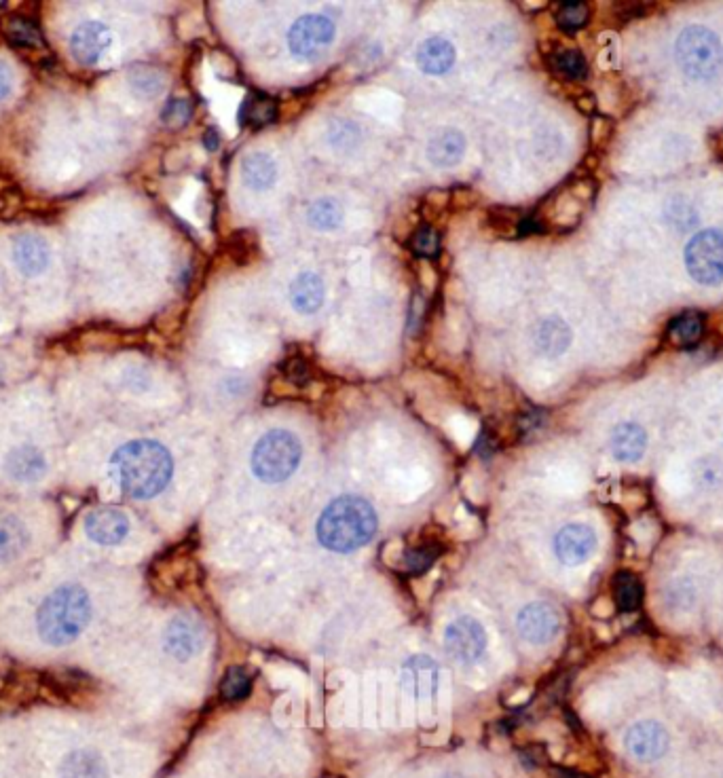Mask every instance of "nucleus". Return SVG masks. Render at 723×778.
<instances>
[{
    "mask_svg": "<svg viewBox=\"0 0 723 778\" xmlns=\"http://www.w3.org/2000/svg\"><path fill=\"white\" fill-rule=\"evenodd\" d=\"M110 470L119 487L136 499L159 495L172 480L174 461L170 451L155 440L127 442L110 459Z\"/></svg>",
    "mask_w": 723,
    "mask_h": 778,
    "instance_id": "nucleus-1",
    "label": "nucleus"
},
{
    "mask_svg": "<svg viewBox=\"0 0 723 778\" xmlns=\"http://www.w3.org/2000/svg\"><path fill=\"white\" fill-rule=\"evenodd\" d=\"M318 540L332 552H354L366 546L377 531V512L358 495L337 497L318 521Z\"/></svg>",
    "mask_w": 723,
    "mask_h": 778,
    "instance_id": "nucleus-2",
    "label": "nucleus"
},
{
    "mask_svg": "<svg viewBox=\"0 0 723 778\" xmlns=\"http://www.w3.org/2000/svg\"><path fill=\"white\" fill-rule=\"evenodd\" d=\"M91 620V599L79 584L53 590L36 614V628L45 643L62 647L77 641Z\"/></svg>",
    "mask_w": 723,
    "mask_h": 778,
    "instance_id": "nucleus-3",
    "label": "nucleus"
},
{
    "mask_svg": "<svg viewBox=\"0 0 723 778\" xmlns=\"http://www.w3.org/2000/svg\"><path fill=\"white\" fill-rule=\"evenodd\" d=\"M301 457L303 447L299 438L288 430H271L254 444L250 466L258 480L267 485H277L296 472Z\"/></svg>",
    "mask_w": 723,
    "mask_h": 778,
    "instance_id": "nucleus-4",
    "label": "nucleus"
},
{
    "mask_svg": "<svg viewBox=\"0 0 723 778\" xmlns=\"http://www.w3.org/2000/svg\"><path fill=\"white\" fill-rule=\"evenodd\" d=\"M677 62L683 74L692 81H711L723 68V47L719 36L704 28H685L677 39Z\"/></svg>",
    "mask_w": 723,
    "mask_h": 778,
    "instance_id": "nucleus-5",
    "label": "nucleus"
},
{
    "mask_svg": "<svg viewBox=\"0 0 723 778\" xmlns=\"http://www.w3.org/2000/svg\"><path fill=\"white\" fill-rule=\"evenodd\" d=\"M685 267L702 286L723 282V233L707 229L696 233L685 246Z\"/></svg>",
    "mask_w": 723,
    "mask_h": 778,
    "instance_id": "nucleus-6",
    "label": "nucleus"
},
{
    "mask_svg": "<svg viewBox=\"0 0 723 778\" xmlns=\"http://www.w3.org/2000/svg\"><path fill=\"white\" fill-rule=\"evenodd\" d=\"M337 26L328 15L309 13L296 20L288 30V47L294 58L311 62L335 43Z\"/></svg>",
    "mask_w": 723,
    "mask_h": 778,
    "instance_id": "nucleus-7",
    "label": "nucleus"
},
{
    "mask_svg": "<svg viewBox=\"0 0 723 778\" xmlns=\"http://www.w3.org/2000/svg\"><path fill=\"white\" fill-rule=\"evenodd\" d=\"M444 647L459 662L478 660L487 647L485 626L472 616H459L444 631Z\"/></svg>",
    "mask_w": 723,
    "mask_h": 778,
    "instance_id": "nucleus-8",
    "label": "nucleus"
},
{
    "mask_svg": "<svg viewBox=\"0 0 723 778\" xmlns=\"http://www.w3.org/2000/svg\"><path fill=\"white\" fill-rule=\"evenodd\" d=\"M516 628L518 635H521L525 641L535 643V645H544L550 643L561 631V616L552 605L548 603H529L521 611H518L516 618Z\"/></svg>",
    "mask_w": 723,
    "mask_h": 778,
    "instance_id": "nucleus-9",
    "label": "nucleus"
},
{
    "mask_svg": "<svg viewBox=\"0 0 723 778\" xmlns=\"http://www.w3.org/2000/svg\"><path fill=\"white\" fill-rule=\"evenodd\" d=\"M624 745H626V751L633 755L637 762L650 764V762H656V759H660L666 751H669L671 738L662 724L647 719V721H639V724H635V726H630V730L626 732V738H624Z\"/></svg>",
    "mask_w": 723,
    "mask_h": 778,
    "instance_id": "nucleus-10",
    "label": "nucleus"
},
{
    "mask_svg": "<svg viewBox=\"0 0 723 778\" xmlns=\"http://www.w3.org/2000/svg\"><path fill=\"white\" fill-rule=\"evenodd\" d=\"M597 550V533L582 523L565 525L554 537L556 559L563 565L576 567L586 563Z\"/></svg>",
    "mask_w": 723,
    "mask_h": 778,
    "instance_id": "nucleus-11",
    "label": "nucleus"
},
{
    "mask_svg": "<svg viewBox=\"0 0 723 778\" xmlns=\"http://www.w3.org/2000/svg\"><path fill=\"white\" fill-rule=\"evenodd\" d=\"M165 652L184 662L191 660L203 645V626L197 618L176 616L165 631Z\"/></svg>",
    "mask_w": 723,
    "mask_h": 778,
    "instance_id": "nucleus-12",
    "label": "nucleus"
},
{
    "mask_svg": "<svg viewBox=\"0 0 723 778\" xmlns=\"http://www.w3.org/2000/svg\"><path fill=\"white\" fill-rule=\"evenodd\" d=\"M110 43H113V34H110L108 26L100 22H85L74 30L70 39V49L79 64L94 66L100 62Z\"/></svg>",
    "mask_w": 723,
    "mask_h": 778,
    "instance_id": "nucleus-13",
    "label": "nucleus"
},
{
    "mask_svg": "<svg viewBox=\"0 0 723 778\" xmlns=\"http://www.w3.org/2000/svg\"><path fill=\"white\" fill-rule=\"evenodd\" d=\"M85 531L96 544L115 546L123 542L125 535L129 533V521L121 510L104 508L91 512L85 518Z\"/></svg>",
    "mask_w": 723,
    "mask_h": 778,
    "instance_id": "nucleus-14",
    "label": "nucleus"
},
{
    "mask_svg": "<svg viewBox=\"0 0 723 778\" xmlns=\"http://www.w3.org/2000/svg\"><path fill=\"white\" fill-rule=\"evenodd\" d=\"M290 303L292 307L303 313V316H311L318 313L324 305V282L318 273L303 271L294 277L290 284Z\"/></svg>",
    "mask_w": 723,
    "mask_h": 778,
    "instance_id": "nucleus-15",
    "label": "nucleus"
},
{
    "mask_svg": "<svg viewBox=\"0 0 723 778\" xmlns=\"http://www.w3.org/2000/svg\"><path fill=\"white\" fill-rule=\"evenodd\" d=\"M13 261L26 277L39 275L49 265V246L41 237L22 235L20 239H15Z\"/></svg>",
    "mask_w": 723,
    "mask_h": 778,
    "instance_id": "nucleus-16",
    "label": "nucleus"
},
{
    "mask_svg": "<svg viewBox=\"0 0 723 778\" xmlns=\"http://www.w3.org/2000/svg\"><path fill=\"white\" fill-rule=\"evenodd\" d=\"M457 60V51L449 39L442 36H432V39L423 41L417 49V64L425 74H444L453 68Z\"/></svg>",
    "mask_w": 723,
    "mask_h": 778,
    "instance_id": "nucleus-17",
    "label": "nucleus"
},
{
    "mask_svg": "<svg viewBox=\"0 0 723 778\" xmlns=\"http://www.w3.org/2000/svg\"><path fill=\"white\" fill-rule=\"evenodd\" d=\"M611 453L618 461L635 463L645 455L647 449V434L637 423H620L618 428L611 432Z\"/></svg>",
    "mask_w": 723,
    "mask_h": 778,
    "instance_id": "nucleus-18",
    "label": "nucleus"
},
{
    "mask_svg": "<svg viewBox=\"0 0 723 778\" xmlns=\"http://www.w3.org/2000/svg\"><path fill=\"white\" fill-rule=\"evenodd\" d=\"M571 345V328L561 318H548L535 328V347L548 358H559Z\"/></svg>",
    "mask_w": 723,
    "mask_h": 778,
    "instance_id": "nucleus-19",
    "label": "nucleus"
},
{
    "mask_svg": "<svg viewBox=\"0 0 723 778\" xmlns=\"http://www.w3.org/2000/svg\"><path fill=\"white\" fill-rule=\"evenodd\" d=\"M466 153V138L457 129H440L430 138L428 159L438 168H451L463 159Z\"/></svg>",
    "mask_w": 723,
    "mask_h": 778,
    "instance_id": "nucleus-20",
    "label": "nucleus"
},
{
    "mask_svg": "<svg viewBox=\"0 0 723 778\" xmlns=\"http://www.w3.org/2000/svg\"><path fill=\"white\" fill-rule=\"evenodd\" d=\"M47 470V461L39 449L24 444L17 447L7 457V472L11 478L20 480V483H34V480L43 478Z\"/></svg>",
    "mask_w": 723,
    "mask_h": 778,
    "instance_id": "nucleus-21",
    "label": "nucleus"
},
{
    "mask_svg": "<svg viewBox=\"0 0 723 778\" xmlns=\"http://www.w3.org/2000/svg\"><path fill=\"white\" fill-rule=\"evenodd\" d=\"M30 533L22 518L0 514V563H11L28 548Z\"/></svg>",
    "mask_w": 723,
    "mask_h": 778,
    "instance_id": "nucleus-22",
    "label": "nucleus"
},
{
    "mask_svg": "<svg viewBox=\"0 0 723 778\" xmlns=\"http://www.w3.org/2000/svg\"><path fill=\"white\" fill-rule=\"evenodd\" d=\"M241 178L252 191H267L277 180V165L267 153H250L241 161Z\"/></svg>",
    "mask_w": 723,
    "mask_h": 778,
    "instance_id": "nucleus-23",
    "label": "nucleus"
},
{
    "mask_svg": "<svg viewBox=\"0 0 723 778\" xmlns=\"http://www.w3.org/2000/svg\"><path fill=\"white\" fill-rule=\"evenodd\" d=\"M60 778H106V764L102 755L91 749L72 751L60 766Z\"/></svg>",
    "mask_w": 723,
    "mask_h": 778,
    "instance_id": "nucleus-24",
    "label": "nucleus"
},
{
    "mask_svg": "<svg viewBox=\"0 0 723 778\" xmlns=\"http://www.w3.org/2000/svg\"><path fill=\"white\" fill-rule=\"evenodd\" d=\"M5 36L13 47L30 49V51L45 49V39H43V32L39 30V26L22 15H15V17H11V20H7Z\"/></svg>",
    "mask_w": 723,
    "mask_h": 778,
    "instance_id": "nucleus-25",
    "label": "nucleus"
},
{
    "mask_svg": "<svg viewBox=\"0 0 723 778\" xmlns=\"http://www.w3.org/2000/svg\"><path fill=\"white\" fill-rule=\"evenodd\" d=\"M277 119V102L265 94H250L241 106V123L265 127Z\"/></svg>",
    "mask_w": 723,
    "mask_h": 778,
    "instance_id": "nucleus-26",
    "label": "nucleus"
},
{
    "mask_svg": "<svg viewBox=\"0 0 723 778\" xmlns=\"http://www.w3.org/2000/svg\"><path fill=\"white\" fill-rule=\"evenodd\" d=\"M307 218H309V225L313 229H318L322 233H330V231H337L341 227L343 210L335 199L324 197V199H318L313 203L307 212Z\"/></svg>",
    "mask_w": 723,
    "mask_h": 778,
    "instance_id": "nucleus-27",
    "label": "nucleus"
},
{
    "mask_svg": "<svg viewBox=\"0 0 723 778\" xmlns=\"http://www.w3.org/2000/svg\"><path fill=\"white\" fill-rule=\"evenodd\" d=\"M614 599L620 611H635L643 599V584L633 573H618L614 578Z\"/></svg>",
    "mask_w": 723,
    "mask_h": 778,
    "instance_id": "nucleus-28",
    "label": "nucleus"
},
{
    "mask_svg": "<svg viewBox=\"0 0 723 778\" xmlns=\"http://www.w3.org/2000/svg\"><path fill=\"white\" fill-rule=\"evenodd\" d=\"M552 68L565 79L580 81L588 74L586 58L578 49H561L552 55Z\"/></svg>",
    "mask_w": 723,
    "mask_h": 778,
    "instance_id": "nucleus-29",
    "label": "nucleus"
},
{
    "mask_svg": "<svg viewBox=\"0 0 723 778\" xmlns=\"http://www.w3.org/2000/svg\"><path fill=\"white\" fill-rule=\"evenodd\" d=\"M669 337L679 347H690V345L698 343V339L702 337V318L694 311L692 313H683V316H679L671 324Z\"/></svg>",
    "mask_w": 723,
    "mask_h": 778,
    "instance_id": "nucleus-30",
    "label": "nucleus"
},
{
    "mask_svg": "<svg viewBox=\"0 0 723 778\" xmlns=\"http://www.w3.org/2000/svg\"><path fill=\"white\" fill-rule=\"evenodd\" d=\"M252 690V679L250 675L241 669V666H233V669L227 671V675L222 677L220 683V694L227 700H244Z\"/></svg>",
    "mask_w": 723,
    "mask_h": 778,
    "instance_id": "nucleus-31",
    "label": "nucleus"
},
{
    "mask_svg": "<svg viewBox=\"0 0 723 778\" xmlns=\"http://www.w3.org/2000/svg\"><path fill=\"white\" fill-rule=\"evenodd\" d=\"M406 673H409V681L413 683V690H430L436 688V662L430 658L417 656L409 664H406Z\"/></svg>",
    "mask_w": 723,
    "mask_h": 778,
    "instance_id": "nucleus-32",
    "label": "nucleus"
},
{
    "mask_svg": "<svg viewBox=\"0 0 723 778\" xmlns=\"http://www.w3.org/2000/svg\"><path fill=\"white\" fill-rule=\"evenodd\" d=\"M590 9L584 3H567L556 11V24L565 32H576L588 22Z\"/></svg>",
    "mask_w": 723,
    "mask_h": 778,
    "instance_id": "nucleus-33",
    "label": "nucleus"
},
{
    "mask_svg": "<svg viewBox=\"0 0 723 778\" xmlns=\"http://www.w3.org/2000/svg\"><path fill=\"white\" fill-rule=\"evenodd\" d=\"M696 478L702 487H719L723 483V466L713 457H704L696 466Z\"/></svg>",
    "mask_w": 723,
    "mask_h": 778,
    "instance_id": "nucleus-34",
    "label": "nucleus"
},
{
    "mask_svg": "<svg viewBox=\"0 0 723 778\" xmlns=\"http://www.w3.org/2000/svg\"><path fill=\"white\" fill-rule=\"evenodd\" d=\"M438 550L432 548V546H419V548H411L409 552H406L404 557V563L406 567H409L413 573H421L425 569H430L432 563L438 559Z\"/></svg>",
    "mask_w": 723,
    "mask_h": 778,
    "instance_id": "nucleus-35",
    "label": "nucleus"
},
{
    "mask_svg": "<svg viewBox=\"0 0 723 778\" xmlns=\"http://www.w3.org/2000/svg\"><path fill=\"white\" fill-rule=\"evenodd\" d=\"M193 115V106L187 100H172L163 110V121L170 127H182L187 125Z\"/></svg>",
    "mask_w": 723,
    "mask_h": 778,
    "instance_id": "nucleus-36",
    "label": "nucleus"
},
{
    "mask_svg": "<svg viewBox=\"0 0 723 778\" xmlns=\"http://www.w3.org/2000/svg\"><path fill=\"white\" fill-rule=\"evenodd\" d=\"M440 248V239H438V233L430 227H423L419 229L415 235H413V242H411V250L419 256H434Z\"/></svg>",
    "mask_w": 723,
    "mask_h": 778,
    "instance_id": "nucleus-37",
    "label": "nucleus"
},
{
    "mask_svg": "<svg viewBox=\"0 0 723 778\" xmlns=\"http://www.w3.org/2000/svg\"><path fill=\"white\" fill-rule=\"evenodd\" d=\"M286 375L292 383H303L307 377H309V370L305 366V362L301 360H290L288 366H286Z\"/></svg>",
    "mask_w": 723,
    "mask_h": 778,
    "instance_id": "nucleus-38",
    "label": "nucleus"
},
{
    "mask_svg": "<svg viewBox=\"0 0 723 778\" xmlns=\"http://www.w3.org/2000/svg\"><path fill=\"white\" fill-rule=\"evenodd\" d=\"M13 89V77H11V68L0 62V100H5Z\"/></svg>",
    "mask_w": 723,
    "mask_h": 778,
    "instance_id": "nucleus-39",
    "label": "nucleus"
},
{
    "mask_svg": "<svg viewBox=\"0 0 723 778\" xmlns=\"http://www.w3.org/2000/svg\"><path fill=\"white\" fill-rule=\"evenodd\" d=\"M556 778H590L586 774H580V772H573V770H565V768H556Z\"/></svg>",
    "mask_w": 723,
    "mask_h": 778,
    "instance_id": "nucleus-40",
    "label": "nucleus"
},
{
    "mask_svg": "<svg viewBox=\"0 0 723 778\" xmlns=\"http://www.w3.org/2000/svg\"><path fill=\"white\" fill-rule=\"evenodd\" d=\"M206 146L210 148V151H214V148L218 146V134L214 132V129H210V132L206 134Z\"/></svg>",
    "mask_w": 723,
    "mask_h": 778,
    "instance_id": "nucleus-41",
    "label": "nucleus"
},
{
    "mask_svg": "<svg viewBox=\"0 0 723 778\" xmlns=\"http://www.w3.org/2000/svg\"><path fill=\"white\" fill-rule=\"evenodd\" d=\"M442 778H459V776H442Z\"/></svg>",
    "mask_w": 723,
    "mask_h": 778,
    "instance_id": "nucleus-42",
    "label": "nucleus"
}]
</instances>
